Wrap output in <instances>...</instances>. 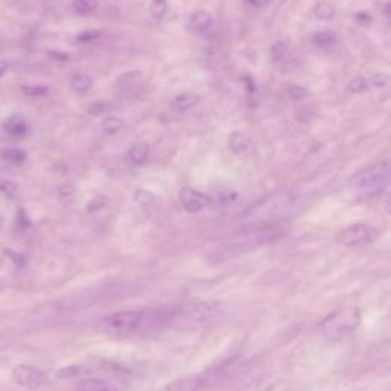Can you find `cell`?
<instances>
[{"instance_id":"cell-7","label":"cell","mask_w":391,"mask_h":391,"mask_svg":"<svg viewBox=\"0 0 391 391\" xmlns=\"http://www.w3.org/2000/svg\"><path fill=\"white\" fill-rule=\"evenodd\" d=\"M179 200L183 210H187L188 212H200L211 203V199L208 196H205L203 193L190 187H183L179 191Z\"/></svg>"},{"instance_id":"cell-2","label":"cell","mask_w":391,"mask_h":391,"mask_svg":"<svg viewBox=\"0 0 391 391\" xmlns=\"http://www.w3.org/2000/svg\"><path fill=\"white\" fill-rule=\"evenodd\" d=\"M142 321H144L142 312L121 310L104 317L100 322H98V329L109 336L125 338L135 334V332L142 326Z\"/></svg>"},{"instance_id":"cell-34","label":"cell","mask_w":391,"mask_h":391,"mask_svg":"<svg viewBox=\"0 0 391 391\" xmlns=\"http://www.w3.org/2000/svg\"><path fill=\"white\" fill-rule=\"evenodd\" d=\"M248 2H249V4H252V5H259V4H260L259 0H248Z\"/></svg>"},{"instance_id":"cell-24","label":"cell","mask_w":391,"mask_h":391,"mask_svg":"<svg viewBox=\"0 0 391 391\" xmlns=\"http://www.w3.org/2000/svg\"><path fill=\"white\" fill-rule=\"evenodd\" d=\"M22 92L29 98H40V96H45L49 92V89L47 86H42V84H26L22 87Z\"/></svg>"},{"instance_id":"cell-35","label":"cell","mask_w":391,"mask_h":391,"mask_svg":"<svg viewBox=\"0 0 391 391\" xmlns=\"http://www.w3.org/2000/svg\"><path fill=\"white\" fill-rule=\"evenodd\" d=\"M2 223H4V214H2V211H0V225Z\"/></svg>"},{"instance_id":"cell-28","label":"cell","mask_w":391,"mask_h":391,"mask_svg":"<svg viewBox=\"0 0 391 391\" xmlns=\"http://www.w3.org/2000/svg\"><path fill=\"white\" fill-rule=\"evenodd\" d=\"M133 198H135V200H136V202H140V203L145 205V203H150V202L154 199V194H153V193H150V191H147V190L140 188L138 191L135 193Z\"/></svg>"},{"instance_id":"cell-19","label":"cell","mask_w":391,"mask_h":391,"mask_svg":"<svg viewBox=\"0 0 391 391\" xmlns=\"http://www.w3.org/2000/svg\"><path fill=\"white\" fill-rule=\"evenodd\" d=\"M2 158L13 165H22L26 161V153L22 149H6L2 152Z\"/></svg>"},{"instance_id":"cell-21","label":"cell","mask_w":391,"mask_h":391,"mask_svg":"<svg viewBox=\"0 0 391 391\" xmlns=\"http://www.w3.org/2000/svg\"><path fill=\"white\" fill-rule=\"evenodd\" d=\"M367 81H368V87H371V89L382 91L390 84V75L384 74V72L375 74V75H371L370 80H367Z\"/></svg>"},{"instance_id":"cell-29","label":"cell","mask_w":391,"mask_h":391,"mask_svg":"<svg viewBox=\"0 0 391 391\" xmlns=\"http://www.w3.org/2000/svg\"><path fill=\"white\" fill-rule=\"evenodd\" d=\"M289 96L293 98V100H305L306 96H309V91L301 86H292L289 89Z\"/></svg>"},{"instance_id":"cell-17","label":"cell","mask_w":391,"mask_h":391,"mask_svg":"<svg viewBox=\"0 0 391 391\" xmlns=\"http://www.w3.org/2000/svg\"><path fill=\"white\" fill-rule=\"evenodd\" d=\"M312 43L317 47H330L336 43V34L332 31H319L312 35Z\"/></svg>"},{"instance_id":"cell-33","label":"cell","mask_w":391,"mask_h":391,"mask_svg":"<svg viewBox=\"0 0 391 391\" xmlns=\"http://www.w3.org/2000/svg\"><path fill=\"white\" fill-rule=\"evenodd\" d=\"M8 71V63L4 62V60H0V78H2Z\"/></svg>"},{"instance_id":"cell-1","label":"cell","mask_w":391,"mask_h":391,"mask_svg":"<svg viewBox=\"0 0 391 391\" xmlns=\"http://www.w3.org/2000/svg\"><path fill=\"white\" fill-rule=\"evenodd\" d=\"M361 324V312L358 307H346L327 315L318 324L321 336L335 342L348 336Z\"/></svg>"},{"instance_id":"cell-11","label":"cell","mask_w":391,"mask_h":391,"mask_svg":"<svg viewBox=\"0 0 391 391\" xmlns=\"http://www.w3.org/2000/svg\"><path fill=\"white\" fill-rule=\"evenodd\" d=\"M199 101H200L199 95L191 94V92H183V94H179L178 96L174 98V100H173V106H174V109H176V110H179V112H188V110L193 109V107L198 106Z\"/></svg>"},{"instance_id":"cell-22","label":"cell","mask_w":391,"mask_h":391,"mask_svg":"<svg viewBox=\"0 0 391 391\" xmlns=\"http://www.w3.org/2000/svg\"><path fill=\"white\" fill-rule=\"evenodd\" d=\"M72 6L78 14H89L98 8V0H74Z\"/></svg>"},{"instance_id":"cell-16","label":"cell","mask_w":391,"mask_h":391,"mask_svg":"<svg viewBox=\"0 0 391 391\" xmlns=\"http://www.w3.org/2000/svg\"><path fill=\"white\" fill-rule=\"evenodd\" d=\"M92 84H94L92 76H89L87 74H76L72 76V80H71V87L76 94L89 92Z\"/></svg>"},{"instance_id":"cell-13","label":"cell","mask_w":391,"mask_h":391,"mask_svg":"<svg viewBox=\"0 0 391 391\" xmlns=\"http://www.w3.org/2000/svg\"><path fill=\"white\" fill-rule=\"evenodd\" d=\"M214 18L207 11H198L194 13L190 18V25L196 33H207L208 29L212 26Z\"/></svg>"},{"instance_id":"cell-31","label":"cell","mask_w":391,"mask_h":391,"mask_svg":"<svg viewBox=\"0 0 391 391\" xmlns=\"http://www.w3.org/2000/svg\"><path fill=\"white\" fill-rule=\"evenodd\" d=\"M78 371H80V368L78 367H69V368H62L58 370L57 376L58 378H72V376H76Z\"/></svg>"},{"instance_id":"cell-6","label":"cell","mask_w":391,"mask_h":391,"mask_svg":"<svg viewBox=\"0 0 391 391\" xmlns=\"http://www.w3.org/2000/svg\"><path fill=\"white\" fill-rule=\"evenodd\" d=\"M223 305L217 301H200L194 302L188 307V315L191 319L199 322H210L219 318L223 314Z\"/></svg>"},{"instance_id":"cell-27","label":"cell","mask_w":391,"mask_h":391,"mask_svg":"<svg viewBox=\"0 0 391 391\" xmlns=\"http://www.w3.org/2000/svg\"><path fill=\"white\" fill-rule=\"evenodd\" d=\"M101 31L100 29H87V31H83L76 35L78 42H94L96 38L101 37Z\"/></svg>"},{"instance_id":"cell-23","label":"cell","mask_w":391,"mask_h":391,"mask_svg":"<svg viewBox=\"0 0 391 391\" xmlns=\"http://www.w3.org/2000/svg\"><path fill=\"white\" fill-rule=\"evenodd\" d=\"M149 9H150V14L159 21V18H162L165 14H167L169 2L167 0H152Z\"/></svg>"},{"instance_id":"cell-10","label":"cell","mask_w":391,"mask_h":391,"mask_svg":"<svg viewBox=\"0 0 391 391\" xmlns=\"http://www.w3.org/2000/svg\"><path fill=\"white\" fill-rule=\"evenodd\" d=\"M76 391H118L112 384L98 378H87L78 382Z\"/></svg>"},{"instance_id":"cell-30","label":"cell","mask_w":391,"mask_h":391,"mask_svg":"<svg viewBox=\"0 0 391 391\" xmlns=\"http://www.w3.org/2000/svg\"><path fill=\"white\" fill-rule=\"evenodd\" d=\"M107 109H109V104H106V103H94V104L89 107V113H91V115H101V113H104Z\"/></svg>"},{"instance_id":"cell-14","label":"cell","mask_w":391,"mask_h":391,"mask_svg":"<svg viewBox=\"0 0 391 391\" xmlns=\"http://www.w3.org/2000/svg\"><path fill=\"white\" fill-rule=\"evenodd\" d=\"M123 129H124V121L116 115L107 116V118H104L100 124V132L104 136H113L116 133H120Z\"/></svg>"},{"instance_id":"cell-3","label":"cell","mask_w":391,"mask_h":391,"mask_svg":"<svg viewBox=\"0 0 391 391\" xmlns=\"http://www.w3.org/2000/svg\"><path fill=\"white\" fill-rule=\"evenodd\" d=\"M391 178V169L388 161H380L378 164L370 165L368 169L356 173L353 178L350 179L348 185L351 190L371 193L385 188Z\"/></svg>"},{"instance_id":"cell-5","label":"cell","mask_w":391,"mask_h":391,"mask_svg":"<svg viewBox=\"0 0 391 391\" xmlns=\"http://www.w3.org/2000/svg\"><path fill=\"white\" fill-rule=\"evenodd\" d=\"M13 380L18 385L23 388H37L42 387L46 380L47 376L43 370L35 368L31 366H17L13 370Z\"/></svg>"},{"instance_id":"cell-25","label":"cell","mask_w":391,"mask_h":391,"mask_svg":"<svg viewBox=\"0 0 391 391\" xmlns=\"http://www.w3.org/2000/svg\"><path fill=\"white\" fill-rule=\"evenodd\" d=\"M18 191V185L9 179H0V193H2L5 198L13 199Z\"/></svg>"},{"instance_id":"cell-12","label":"cell","mask_w":391,"mask_h":391,"mask_svg":"<svg viewBox=\"0 0 391 391\" xmlns=\"http://www.w3.org/2000/svg\"><path fill=\"white\" fill-rule=\"evenodd\" d=\"M149 154H150V147L145 142L133 144L129 149V153H127V156H129V161L133 165H144L147 162V159H149Z\"/></svg>"},{"instance_id":"cell-20","label":"cell","mask_w":391,"mask_h":391,"mask_svg":"<svg viewBox=\"0 0 391 391\" xmlns=\"http://www.w3.org/2000/svg\"><path fill=\"white\" fill-rule=\"evenodd\" d=\"M273 62H285L289 55V46L285 42H276L271 47Z\"/></svg>"},{"instance_id":"cell-8","label":"cell","mask_w":391,"mask_h":391,"mask_svg":"<svg viewBox=\"0 0 391 391\" xmlns=\"http://www.w3.org/2000/svg\"><path fill=\"white\" fill-rule=\"evenodd\" d=\"M207 382L208 379L205 375H190L165 384L159 391H200Z\"/></svg>"},{"instance_id":"cell-32","label":"cell","mask_w":391,"mask_h":391,"mask_svg":"<svg viewBox=\"0 0 391 391\" xmlns=\"http://www.w3.org/2000/svg\"><path fill=\"white\" fill-rule=\"evenodd\" d=\"M6 254H8V256L9 257H11L13 260H14V263H16V265L17 266H23V257L22 256H18V254H16V252H13L11 249H6Z\"/></svg>"},{"instance_id":"cell-9","label":"cell","mask_w":391,"mask_h":391,"mask_svg":"<svg viewBox=\"0 0 391 391\" xmlns=\"http://www.w3.org/2000/svg\"><path fill=\"white\" fill-rule=\"evenodd\" d=\"M2 129L13 138H23L28 133V124L23 116L21 115H13L6 118V121L2 124Z\"/></svg>"},{"instance_id":"cell-18","label":"cell","mask_w":391,"mask_h":391,"mask_svg":"<svg viewBox=\"0 0 391 391\" xmlns=\"http://www.w3.org/2000/svg\"><path fill=\"white\" fill-rule=\"evenodd\" d=\"M314 16L318 18V21L329 22L335 17V8L327 2H319L314 8Z\"/></svg>"},{"instance_id":"cell-15","label":"cell","mask_w":391,"mask_h":391,"mask_svg":"<svg viewBox=\"0 0 391 391\" xmlns=\"http://www.w3.org/2000/svg\"><path fill=\"white\" fill-rule=\"evenodd\" d=\"M228 142H230V149L236 154H242L244 152H248L249 149V141L242 132L231 133Z\"/></svg>"},{"instance_id":"cell-4","label":"cell","mask_w":391,"mask_h":391,"mask_svg":"<svg viewBox=\"0 0 391 391\" xmlns=\"http://www.w3.org/2000/svg\"><path fill=\"white\" fill-rule=\"evenodd\" d=\"M373 240V230L367 225H351L336 236V242L346 248H359Z\"/></svg>"},{"instance_id":"cell-26","label":"cell","mask_w":391,"mask_h":391,"mask_svg":"<svg viewBox=\"0 0 391 391\" xmlns=\"http://www.w3.org/2000/svg\"><path fill=\"white\" fill-rule=\"evenodd\" d=\"M368 89L370 87H368V81L366 80V78H355V80L348 84V91L355 95L364 94Z\"/></svg>"}]
</instances>
